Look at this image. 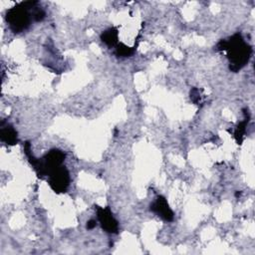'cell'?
I'll use <instances>...</instances> for the list:
<instances>
[{
  "mask_svg": "<svg viewBox=\"0 0 255 255\" xmlns=\"http://www.w3.org/2000/svg\"><path fill=\"white\" fill-rule=\"evenodd\" d=\"M215 51H226L227 59L229 60V70L231 72H238L249 61L252 48L245 43L241 33H235L227 40H220L215 46Z\"/></svg>",
  "mask_w": 255,
  "mask_h": 255,
  "instance_id": "6da1fadb",
  "label": "cell"
},
{
  "mask_svg": "<svg viewBox=\"0 0 255 255\" xmlns=\"http://www.w3.org/2000/svg\"><path fill=\"white\" fill-rule=\"evenodd\" d=\"M37 4V1L20 2L6 11V22L14 33L18 34L28 29L33 20L32 13H30L29 10L34 8Z\"/></svg>",
  "mask_w": 255,
  "mask_h": 255,
  "instance_id": "7a4b0ae2",
  "label": "cell"
},
{
  "mask_svg": "<svg viewBox=\"0 0 255 255\" xmlns=\"http://www.w3.org/2000/svg\"><path fill=\"white\" fill-rule=\"evenodd\" d=\"M66 155L63 151L53 149L49 151L42 159L38 160V163L33 167L39 178L48 176L54 170L63 166Z\"/></svg>",
  "mask_w": 255,
  "mask_h": 255,
  "instance_id": "3957f363",
  "label": "cell"
},
{
  "mask_svg": "<svg viewBox=\"0 0 255 255\" xmlns=\"http://www.w3.org/2000/svg\"><path fill=\"white\" fill-rule=\"evenodd\" d=\"M48 183L56 193L66 192L70 185V173L66 167L61 166L48 175Z\"/></svg>",
  "mask_w": 255,
  "mask_h": 255,
  "instance_id": "277c9868",
  "label": "cell"
},
{
  "mask_svg": "<svg viewBox=\"0 0 255 255\" xmlns=\"http://www.w3.org/2000/svg\"><path fill=\"white\" fill-rule=\"evenodd\" d=\"M95 208L97 210L98 219L102 228L108 233H118L119 223L114 217L110 206L101 207V206L95 205Z\"/></svg>",
  "mask_w": 255,
  "mask_h": 255,
  "instance_id": "5b68a950",
  "label": "cell"
},
{
  "mask_svg": "<svg viewBox=\"0 0 255 255\" xmlns=\"http://www.w3.org/2000/svg\"><path fill=\"white\" fill-rule=\"evenodd\" d=\"M150 209L151 211L158 214L160 217H162L166 221H172L174 218V214L170 209L167 198L163 195H159L157 197L155 202L151 204Z\"/></svg>",
  "mask_w": 255,
  "mask_h": 255,
  "instance_id": "8992f818",
  "label": "cell"
},
{
  "mask_svg": "<svg viewBox=\"0 0 255 255\" xmlns=\"http://www.w3.org/2000/svg\"><path fill=\"white\" fill-rule=\"evenodd\" d=\"M0 140L9 146H14L19 142L15 129L5 121H2L0 125Z\"/></svg>",
  "mask_w": 255,
  "mask_h": 255,
  "instance_id": "52a82bcc",
  "label": "cell"
},
{
  "mask_svg": "<svg viewBox=\"0 0 255 255\" xmlns=\"http://www.w3.org/2000/svg\"><path fill=\"white\" fill-rule=\"evenodd\" d=\"M243 114H244V117H245L244 120L238 124L237 128L234 131V139H235V141L238 145H241L243 140H244V136H245V133H246V128H247V125H248L249 120H250V115H249V112H248L247 109L243 110Z\"/></svg>",
  "mask_w": 255,
  "mask_h": 255,
  "instance_id": "ba28073f",
  "label": "cell"
},
{
  "mask_svg": "<svg viewBox=\"0 0 255 255\" xmlns=\"http://www.w3.org/2000/svg\"><path fill=\"white\" fill-rule=\"evenodd\" d=\"M101 40L109 47H116L119 43V30L117 27L109 28L101 34Z\"/></svg>",
  "mask_w": 255,
  "mask_h": 255,
  "instance_id": "9c48e42d",
  "label": "cell"
},
{
  "mask_svg": "<svg viewBox=\"0 0 255 255\" xmlns=\"http://www.w3.org/2000/svg\"><path fill=\"white\" fill-rule=\"evenodd\" d=\"M137 46L135 45L134 47H130L127 46L124 43H118V45L115 47V54L117 57L120 58H127V57H131L132 55H134V53L137 50Z\"/></svg>",
  "mask_w": 255,
  "mask_h": 255,
  "instance_id": "30bf717a",
  "label": "cell"
},
{
  "mask_svg": "<svg viewBox=\"0 0 255 255\" xmlns=\"http://www.w3.org/2000/svg\"><path fill=\"white\" fill-rule=\"evenodd\" d=\"M46 16L45 11L42 8L39 7H34L32 9V19L35 22H41Z\"/></svg>",
  "mask_w": 255,
  "mask_h": 255,
  "instance_id": "8fae6325",
  "label": "cell"
},
{
  "mask_svg": "<svg viewBox=\"0 0 255 255\" xmlns=\"http://www.w3.org/2000/svg\"><path fill=\"white\" fill-rule=\"evenodd\" d=\"M190 99H191V101L195 105H197L199 103V101H200V94H199V90L197 88H192L190 90Z\"/></svg>",
  "mask_w": 255,
  "mask_h": 255,
  "instance_id": "7c38bea8",
  "label": "cell"
},
{
  "mask_svg": "<svg viewBox=\"0 0 255 255\" xmlns=\"http://www.w3.org/2000/svg\"><path fill=\"white\" fill-rule=\"evenodd\" d=\"M96 225H97V222H96V220H94V219H91V220H89V221L87 222V225H86V227H87V229L91 230V229H94V228L96 227Z\"/></svg>",
  "mask_w": 255,
  "mask_h": 255,
  "instance_id": "4fadbf2b",
  "label": "cell"
},
{
  "mask_svg": "<svg viewBox=\"0 0 255 255\" xmlns=\"http://www.w3.org/2000/svg\"><path fill=\"white\" fill-rule=\"evenodd\" d=\"M240 194H241V192H238V191H237V192L235 193V196H238V195H240Z\"/></svg>",
  "mask_w": 255,
  "mask_h": 255,
  "instance_id": "5bb4252c",
  "label": "cell"
}]
</instances>
